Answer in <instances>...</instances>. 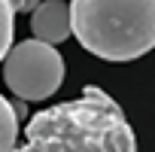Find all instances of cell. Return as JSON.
I'll list each match as a JSON object with an SVG mask.
<instances>
[{"mask_svg": "<svg viewBox=\"0 0 155 152\" xmlns=\"http://www.w3.org/2000/svg\"><path fill=\"white\" fill-rule=\"evenodd\" d=\"M70 28L85 52L134 61L155 49V0H73Z\"/></svg>", "mask_w": 155, "mask_h": 152, "instance_id": "2", "label": "cell"}, {"mask_svg": "<svg viewBox=\"0 0 155 152\" xmlns=\"http://www.w3.org/2000/svg\"><path fill=\"white\" fill-rule=\"evenodd\" d=\"M12 18H15V12L9 9V3L0 0V61L12 49Z\"/></svg>", "mask_w": 155, "mask_h": 152, "instance_id": "6", "label": "cell"}, {"mask_svg": "<svg viewBox=\"0 0 155 152\" xmlns=\"http://www.w3.org/2000/svg\"><path fill=\"white\" fill-rule=\"evenodd\" d=\"M12 152H137V137L122 107L104 88L85 85L79 97L34 113Z\"/></svg>", "mask_w": 155, "mask_h": 152, "instance_id": "1", "label": "cell"}, {"mask_svg": "<svg viewBox=\"0 0 155 152\" xmlns=\"http://www.w3.org/2000/svg\"><path fill=\"white\" fill-rule=\"evenodd\" d=\"M12 12H34L40 6V0H6Z\"/></svg>", "mask_w": 155, "mask_h": 152, "instance_id": "7", "label": "cell"}, {"mask_svg": "<svg viewBox=\"0 0 155 152\" xmlns=\"http://www.w3.org/2000/svg\"><path fill=\"white\" fill-rule=\"evenodd\" d=\"M3 79L21 104L46 101L64 82V58L55 46H46L40 40H21L3 58Z\"/></svg>", "mask_w": 155, "mask_h": 152, "instance_id": "3", "label": "cell"}, {"mask_svg": "<svg viewBox=\"0 0 155 152\" xmlns=\"http://www.w3.org/2000/svg\"><path fill=\"white\" fill-rule=\"evenodd\" d=\"M31 31L46 46L64 43L73 34V28H70V6L64 0H40V6L31 15Z\"/></svg>", "mask_w": 155, "mask_h": 152, "instance_id": "4", "label": "cell"}, {"mask_svg": "<svg viewBox=\"0 0 155 152\" xmlns=\"http://www.w3.org/2000/svg\"><path fill=\"white\" fill-rule=\"evenodd\" d=\"M18 113H15V104L6 101L0 94V152H12L18 146Z\"/></svg>", "mask_w": 155, "mask_h": 152, "instance_id": "5", "label": "cell"}]
</instances>
